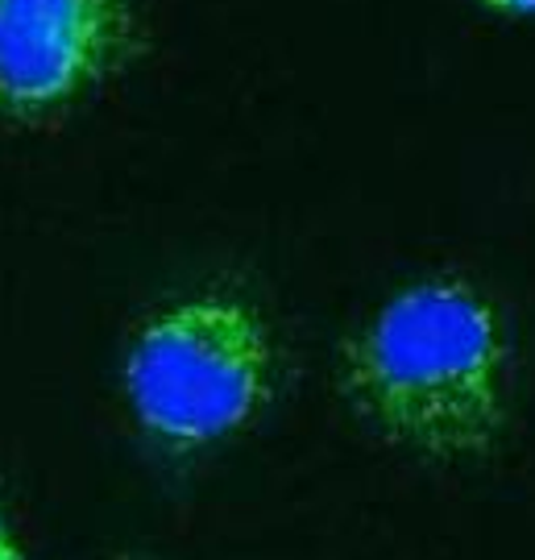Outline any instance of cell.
Returning <instances> with one entry per match:
<instances>
[{"mask_svg":"<svg viewBox=\"0 0 535 560\" xmlns=\"http://www.w3.org/2000/svg\"><path fill=\"white\" fill-rule=\"evenodd\" d=\"M511 345L465 279L398 287L340 345V390L382 441L440 465L486 457L507 428Z\"/></svg>","mask_w":535,"mask_h":560,"instance_id":"obj_1","label":"cell"},{"mask_svg":"<svg viewBox=\"0 0 535 560\" xmlns=\"http://www.w3.org/2000/svg\"><path fill=\"white\" fill-rule=\"evenodd\" d=\"M138 423L191 453L237 436L275 390V337L261 312L229 291H203L141 320L120 365Z\"/></svg>","mask_w":535,"mask_h":560,"instance_id":"obj_2","label":"cell"},{"mask_svg":"<svg viewBox=\"0 0 535 560\" xmlns=\"http://www.w3.org/2000/svg\"><path fill=\"white\" fill-rule=\"evenodd\" d=\"M133 0H0V113L46 125L138 59Z\"/></svg>","mask_w":535,"mask_h":560,"instance_id":"obj_3","label":"cell"},{"mask_svg":"<svg viewBox=\"0 0 535 560\" xmlns=\"http://www.w3.org/2000/svg\"><path fill=\"white\" fill-rule=\"evenodd\" d=\"M0 560H30L25 557V544H21V536L13 532V523H9L4 511H0Z\"/></svg>","mask_w":535,"mask_h":560,"instance_id":"obj_4","label":"cell"},{"mask_svg":"<svg viewBox=\"0 0 535 560\" xmlns=\"http://www.w3.org/2000/svg\"><path fill=\"white\" fill-rule=\"evenodd\" d=\"M481 4L495 13H507V18H532L535 13V0H481Z\"/></svg>","mask_w":535,"mask_h":560,"instance_id":"obj_5","label":"cell"}]
</instances>
